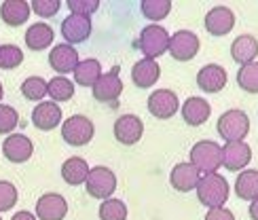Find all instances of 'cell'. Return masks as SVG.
<instances>
[{"instance_id": "cell-1", "label": "cell", "mask_w": 258, "mask_h": 220, "mask_svg": "<svg viewBox=\"0 0 258 220\" xmlns=\"http://www.w3.org/2000/svg\"><path fill=\"white\" fill-rule=\"evenodd\" d=\"M197 197L210 210L222 207L229 199V182L220 174H206L197 184Z\"/></svg>"}, {"instance_id": "cell-2", "label": "cell", "mask_w": 258, "mask_h": 220, "mask_svg": "<svg viewBox=\"0 0 258 220\" xmlns=\"http://www.w3.org/2000/svg\"><path fill=\"white\" fill-rule=\"evenodd\" d=\"M190 165L206 174H216L218 168H222V146H218L212 140H201L190 148Z\"/></svg>"}, {"instance_id": "cell-3", "label": "cell", "mask_w": 258, "mask_h": 220, "mask_svg": "<svg viewBox=\"0 0 258 220\" xmlns=\"http://www.w3.org/2000/svg\"><path fill=\"white\" fill-rule=\"evenodd\" d=\"M250 131V119L243 110H227L218 119V134L224 138V142H243V138Z\"/></svg>"}, {"instance_id": "cell-4", "label": "cell", "mask_w": 258, "mask_h": 220, "mask_svg": "<svg viewBox=\"0 0 258 220\" xmlns=\"http://www.w3.org/2000/svg\"><path fill=\"white\" fill-rule=\"evenodd\" d=\"M85 189L93 197V199H110L114 189H116V176L112 170L108 168H91L87 174V180H85Z\"/></svg>"}, {"instance_id": "cell-5", "label": "cell", "mask_w": 258, "mask_h": 220, "mask_svg": "<svg viewBox=\"0 0 258 220\" xmlns=\"http://www.w3.org/2000/svg\"><path fill=\"white\" fill-rule=\"evenodd\" d=\"M93 134H95L93 123L87 117H83V115H74V117L63 121V125H61V138L70 146H85V144H89Z\"/></svg>"}, {"instance_id": "cell-6", "label": "cell", "mask_w": 258, "mask_h": 220, "mask_svg": "<svg viewBox=\"0 0 258 220\" xmlns=\"http://www.w3.org/2000/svg\"><path fill=\"white\" fill-rule=\"evenodd\" d=\"M138 47L144 53L146 60H155V58H159V55H163L169 47L167 30L161 28V26H146L142 32H140Z\"/></svg>"}, {"instance_id": "cell-7", "label": "cell", "mask_w": 258, "mask_h": 220, "mask_svg": "<svg viewBox=\"0 0 258 220\" xmlns=\"http://www.w3.org/2000/svg\"><path fill=\"white\" fill-rule=\"evenodd\" d=\"M169 55L178 62H190L199 53V38L195 32L190 30H180L174 36H169Z\"/></svg>"}, {"instance_id": "cell-8", "label": "cell", "mask_w": 258, "mask_h": 220, "mask_svg": "<svg viewBox=\"0 0 258 220\" xmlns=\"http://www.w3.org/2000/svg\"><path fill=\"white\" fill-rule=\"evenodd\" d=\"M91 89H93V100H98L102 104H112L119 100V95L123 93V83L119 79V66L112 68L110 72L102 74Z\"/></svg>"}, {"instance_id": "cell-9", "label": "cell", "mask_w": 258, "mask_h": 220, "mask_svg": "<svg viewBox=\"0 0 258 220\" xmlns=\"http://www.w3.org/2000/svg\"><path fill=\"white\" fill-rule=\"evenodd\" d=\"M180 108V100L174 91L169 89H157L155 93H150L148 97V110L150 115L157 119H171Z\"/></svg>"}, {"instance_id": "cell-10", "label": "cell", "mask_w": 258, "mask_h": 220, "mask_svg": "<svg viewBox=\"0 0 258 220\" xmlns=\"http://www.w3.org/2000/svg\"><path fill=\"white\" fill-rule=\"evenodd\" d=\"M252 161V148L245 142H227L222 146V165L229 172H241Z\"/></svg>"}, {"instance_id": "cell-11", "label": "cell", "mask_w": 258, "mask_h": 220, "mask_svg": "<svg viewBox=\"0 0 258 220\" xmlns=\"http://www.w3.org/2000/svg\"><path fill=\"white\" fill-rule=\"evenodd\" d=\"M68 214V201L59 193H45L36 201V218L40 220H63Z\"/></svg>"}, {"instance_id": "cell-12", "label": "cell", "mask_w": 258, "mask_h": 220, "mask_svg": "<svg viewBox=\"0 0 258 220\" xmlns=\"http://www.w3.org/2000/svg\"><path fill=\"white\" fill-rule=\"evenodd\" d=\"M32 152H34V144L24 134H11L3 142V155L11 163H26L32 157Z\"/></svg>"}, {"instance_id": "cell-13", "label": "cell", "mask_w": 258, "mask_h": 220, "mask_svg": "<svg viewBox=\"0 0 258 220\" xmlns=\"http://www.w3.org/2000/svg\"><path fill=\"white\" fill-rule=\"evenodd\" d=\"M144 134V123L136 115H123L116 119L114 123V138L116 142H121L125 146H132L136 142H140Z\"/></svg>"}, {"instance_id": "cell-14", "label": "cell", "mask_w": 258, "mask_h": 220, "mask_svg": "<svg viewBox=\"0 0 258 220\" xmlns=\"http://www.w3.org/2000/svg\"><path fill=\"white\" fill-rule=\"evenodd\" d=\"M61 36L66 38L68 45H79L91 36V17L81 15H68L61 21Z\"/></svg>"}, {"instance_id": "cell-15", "label": "cell", "mask_w": 258, "mask_h": 220, "mask_svg": "<svg viewBox=\"0 0 258 220\" xmlns=\"http://www.w3.org/2000/svg\"><path fill=\"white\" fill-rule=\"evenodd\" d=\"M227 81H229L227 70H224L222 66H218V64L203 66V68L199 70V74H197L199 89L206 91V93H218V91H222L224 87H227Z\"/></svg>"}, {"instance_id": "cell-16", "label": "cell", "mask_w": 258, "mask_h": 220, "mask_svg": "<svg viewBox=\"0 0 258 220\" xmlns=\"http://www.w3.org/2000/svg\"><path fill=\"white\" fill-rule=\"evenodd\" d=\"M49 66L55 70L59 76L74 72V68L79 66V53L72 45H57L53 47L49 53Z\"/></svg>"}, {"instance_id": "cell-17", "label": "cell", "mask_w": 258, "mask_h": 220, "mask_svg": "<svg viewBox=\"0 0 258 220\" xmlns=\"http://www.w3.org/2000/svg\"><path fill=\"white\" fill-rule=\"evenodd\" d=\"M235 26V13L227 7H214L206 15V30L212 36H224L229 34Z\"/></svg>"}, {"instance_id": "cell-18", "label": "cell", "mask_w": 258, "mask_h": 220, "mask_svg": "<svg viewBox=\"0 0 258 220\" xmlns=\"http://www.w3.org/2000/svg\"><path fill=\"white\" fill-rule=\"evenodd\" d=\"M199 180H201L199 170L195 168V165H190V163H178L176 168L171 170V176H169L171 186H174L176 191H180V193L195 191Z\"/></svg>"}, {"instance_id": "cell-19", "label": "cell", "mask_w": 258, "mask_h": 220, "mask_svg": "<svg viewBox=\"0 0 258 220\" xmlns=\"http://www.w3.org/2000/svg\"><path fill=\"white\" fill-rule=\"evenodd\" d=\"M32 123L40 131H51L61 123V110L55 102H40L32 110Z\"/></svg>"}, {"instance_id": "cell-20", "label": "cell", "mask_w": 258, "mask_h": 220, "mask_svg": "<svg viewBox=\"0 0 258 220\" xmlns=\"http://www.w3.org/2000/svg\"><path fill=\"white\" fill-rule=\"evenodd\" d=\"M161 76V68L159 64L155 60H140L136 62L134 70H132V81L136 87H140V89H148V87H153Z\"/></svg>"}, {"instance_id": "cell-21", "label": "cell", "mask_w": 258, "mask_h": 220, "mask_svg": "<svg viewBox=\"0 0 258 220\" xmlns=\"http://www.w3.org/2000/svg\"><path fill=\"white\" fill-rule=\"evenodd\" d=\"M210 115H212V108L203 97H188L184 106H182V119L190 127L203 125L210 119Z\"/></svg>"}, {"instance_id": "cell-22", "label": "cell", "mask_w": 258, "mask_h": 220, "mask_svg": "<svg viewBox=\"0 0 258 220\" xmlns=\"http://www.w3.org/2000/svg\"><path fill=\"white\" fill-rule=\"evenodd\" d=\"M0 17L7 26H24L30 17V3H26V0H5L0 5Z\"/></svg>"}, {"instance_id": "cell-23", "label": "cell", "mask_w": 258, "mask_h": 220, "mask_svg": "<svg viewBox=\"0 0 258 220\" xmlns=\"http://www.w3.org/2000/svg\"><path fill=\"white\" fill-rule=\"evenodd\" d=\"M256 55H258V40L250 34H241L233 40V45H231V58L245 66V64H252L256 60Z\"/></svg>"}, {"instance_id": "cell-24", "label": "cell", "mask_w": 258, "mask_h": 220, "mask_svg": "<svg viewBox=\"0 0 258 220\" xmlns=\"http://www.w3.org/2000/svg\"><path fill=\"white\" fill-rule=\"evenodd\" d=\"M89 165L85 159L81 157H70L63 161L61 165V178L66 180V184L70 186H79V184H85V180H87V174H89Z\"/></svg>"}, {"instance_id": "cell-25", "label": "cell", "mask_w": 258, "mask_h": 220, "mask_svg": "<svg viewBox=\"0 0 258 220\" xmlns=\"http://www.w3.org/2000/svg\"><path fill=\"white\" fill-rule=\"evenodd\" d=\"M53 42V30L47 24H32L26 32V45L32 51H42Z\"/></svg>"}, {"instance_id": "cell-26", "label": "cell", "mask_w": 258, "mask_h": 220, "mask_svg": "<svg viewBox=\"0 0 258 220\" xmlns=\"http://www.w3.org/2000/svg\"><path fill=\"white\" fill-rule=\"evenodd\" d=\"M235 193L239 199L254 201L258 199V172L256 170H245L237 176L235 180Z\"/></svg>"}, {"instance_id": "cell-27", "label": "cell", "mask_w": 258, "mask_h": 220, "mask_svg": "<svg viewBox=\"0 0 258 220\" xmlns=\"http://www.w3.org/2000/svg\"><path fill=\"white\" fill-rule=\"evenodd\" d=\"M102 76V66L98 60H83L74 68V83L81 87H93Z\"/></svg>"}, {"instance_id": "cell-28", "label": "cell", "mask_w": 258, "mask_h": 220, "mask_svg": "<svg viewBox=\"0 0 258 220\" xmlns=\"http://www.w3.org/2000/svg\"><path fill=\"white\" fill-rule=\"evenodd\" d=\"M47 93L51 95L53 102H68L74 95V83L68 81L66 76H55V79L47 81Z\"/></svg>"}, {"instance_id": "cell-29", "label": "cell", "mask_w": 258, "mask_h": 220, "mask_svg": "<svg viewBox=\"0 0 258 220\" xmlns=\"http://www.w3.org/2000/svg\"><path fill=\"white\" fill-rule=\"evenodd\" d=\"M237 83L245 93H258V62L241 66L237 72Z\"/></svg>"}, {"instance_id": "cell-30", "label": "cell", "mask_w": 258, "mask_h": 220, "mask_svg": "<svg viewBox=\"0 0 258 220\" xmlns=\"http://www.w3.org/2000/svg\"><path fill=\"white\" fill-rule=\"evenodd\" d=\"M21 93H24L26 100L38 102L47 95V81L40 79V76H28V79L21 83Z\"/></svg>"}, {"instance_id": "cell-31", "label": "cell", "mask_w": 258, "mask_h": 220, "mask_svg": "<svg viewBox=\"0 0 258 220\" xmlns=\"http://www.w3.org/2000/svg\"><path fill=\"white\" fill-rule=\"evenodd\" d=\"M140 9H142V13H144L146 19L161 21V19H165L169 15L171 3L169 0H144V3L140 5Z\"/></svg>"}, {"instance_id": "cell-32", "label": "cell", "mask_w": 258, "mask_h": 220, "mask_svg": "<svg viewBox=\"0 0 258 220\" xmlns=\"http://www.w3.org/2000/svg\"><path fill=\"white\" fill-rule=\"evenodd\" d=\"M100 220H127V205L110 197L100 205Z\"/></svg>"}, {"instance_id": "cell-33", "label": "cell", "mask_w": 258, "mask_h": 220, "mask_svg": "<svg viewBox=\"0 0 258 220\" xmlns=\"http://www.w3.org/2000/svg\"><path fill=\"white\" fill-rule=\"evenodd\" d=\"M24 62V53L17 45H0V68L13 70Z\"/></svg>"}, {"instance_id": "cell-34", "label": "cell", "mask_w": 258, "mask_h": 220, "mask_svg": "<svg viewBox=\"0 0 258 220\" xmlns=\"http://www.w3.org/2000/svg\"><path fill=\"white\" fill-rule=\"evenodd\" d=\"M19 125V115L13 106L0 104V134H11Z\"/></svg>"}, {"instance_id": "cell-35", "label": "cell", "mask_w": 258, "mask_h": 220, "mask_svg": "<svg viewBox=\"0 0 258 220\" xmlns=\"http://www.w3.org/2000/svg\"><path fill=\"white\" fill-rule=\"evenodd\" d=\"M17 203V189L9 180H0V212H9Z\"/></svg>"}, {"instance_id": "cell-36", "label": "cell", "mask_w": 258, "mask_h": 220, "mask_svg": "<svg viewBox=\"0 0 258 220\" xmlns=\"http://www.w3.org/2000/svg\"><path fill=\"white\" fill-rule=\"evenodd\" d=\"M68 9L72 11V15L89 17L100 9V0H68Z\"/></svg>"}, {"instance_id": "cell-37", "label": "cell", "mask_w": 258, "mask_h": 220, "mask_svg": "<svg viewBox=\"0 0 258 220\" xmlns=\"http://www.w3.org/2000/svg\"><path fill=\"white\" fill-rule=\"evenodd\" d=\"M61 3L59 0H32L30 3V11H34L38 17H53L57 15Z\"/></svg>"}, {"instance_id": "cell-38", "label": "cell", "mask_w": 258, "mask_h": 220, "mask_svg": "<svg viewBox=\"0 0 258 220\" xmlns=\"http://www.w3.org/2000/svg\"><path fill=\"white\" fill-rule=\"evenodd\" d=\"M206 220H235V216L231 210H227V207H212L206 216Z\"/></svg>"}, {"instance_id": "cell-39", "label": "cell", "mask_w": 258, "mask_h": 220, "mask_svg": "<svg viewBox=\"0 0 258 220\" xmlns=\"http://www.w3.org/2000/svg\"><path fill=\"white\" fill-rule=\"evenodd\" d=\"M11 220H36V216H34V214H30V212H26V210H24V212H17V214H15L13 218H11Z\"/></svg>"}, {"instance_id": "cell-40", "label": "cell", "mask_w": 258, "mask_h": 220, "mask_svg": "<svg viewBox=\"0 0 258 220\" xmlns=\"http://www.w3.org/2000/svg\"><path fill=\"white\" fill-rule=\"evenodd\" d=\"M250 218L252 220H258V199H254L250 203Z\"/></svg>"}, {"instance_id": "cell-41", "label": "cell", "mask_w": 258, "mask_h": 220, "mask_svg": "<svg viewBox=\"0 0 258 220\" xmlns=\"http://www.w3.org/2000/svg\"><path fill=\"white\" fill-rule=\"evenodd\" d=\"M3 93H5V91H3V83H0V100H3Z\"/></svg>"}, {"instance_id": "cell-42", "label": "cell", "mask_w": 258, "mask_h": 220, "mask_svg": "<svg viewBox=\"0 0 258 220\" xmlns=\"http://www.w3.org/2000/svg\"><path fill=\"white\" fill-rule=\"evenodd\" d=\"M0 220H3V218H0Z\"/></svg>"}]
</instances>
